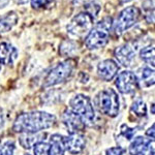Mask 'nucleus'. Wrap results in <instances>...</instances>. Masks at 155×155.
I'll use <instances>...</instances> for the list:
<instances>
[{"label":"nucleus","instance_id":"f257e3e1","mask_svg":"<svg viewBox=\"0 0 155 155\" xmlns=\"http://www.w3.org/2000/svg\"><path fill=\"white\" fill-rule=\"evenodd\" d=\"M56 117L42 111H33L19 115L14 122V130L19 134H37L52 127Z\"/></svg>","mask_w":155,"mask_h":155},{"label":"nucleus","instance_id":"f03ea898","mask_svg":"<svg viewBox=\"0 0 155 155\" xmlns=\"http://www.w3.org/2000/svg\"><path fill=\"white\" fill-rule=\"evenodd\" d=\"M113 26L112 19L107 17L102 19L94 28L90 30V32L86 35L85 45L89 50H97L104 48L109 42L110 39V29Z\"/></svg>","mask_w":155,"mask_h":155},{"label":"nucleus","instance_id":"7ed1b4c3","mask_svg":"<svg viewBox=\"0 0 155 155\" xmlns=\"http://www.w3.org/2000/svg\"><path fill=\"white\" fill-rule=\"evenodd\" d=\"M69 107L72 112H74L85 125L91 126L95 121V111L91 99L84 94H77L69 101Z\"/></svg>","mask_w":155,"mask_h":155},{"label":"nucleus","instance_id":"20e7f679","mask_svg":"<svg viewBox=\"0 0 155 155\" xmlns=\"http://www.w3.org/2000/svg\"><path fill=\"white\" fill-rule=\"evenodd\" d=\"M95 104L99 111L107 116L114 118L119 114V97L113 89H104L99 92L95 97Z\"/></svg>","mask_w":155,"mask_h":155},{"label":"nucleus","instance_id":"39448f33","mask_svg":"<svg viewBox=\"0 0 155 155\" xmlns=\"http://www.w3.org/2000/svg\"><path fill=\"white\" fill-rule=\"evenodd\" d=\"M74 65L76 64L72 59H67L60 62L48 72L44 80L42 86L47 88V87H52L64 82L71 74Z\"/></svg>","mask_w":155,"mask_h":155},{"label":"nucleus","instance_id":"423d86ee","mask_svg":"<svg viewBox=\"0 0 155 155\" xmlns=\"http://www.w3.org/2000/svg\"><path fill=\"white\" fill-rule=\"evenodd\" d=\"M94 17L87 12H82L74 16L66 26L67 32L72 36L83 37L93 28Z\"/></svg>","mask_w":155,"mask_h":155},{"label":"nucleus","instance_id":"0eeeda50","mask_svg":"<svg viewBox=\"0 0 155 155\" xmlns=\"http://www.w3.org/2000/svg\"><path fill=\"white\" fill-rule=\"evenodd\" d=\"M141 17L140 9L136 6H128L126 8L122 9L119 12L116 21L113 23V29L115 33L120 34L124 33L127 29L131 28L134 25H136Z\"/></svg>","mask_w":155,"mask_h":155},{"label":"nucleus","instance_id":"6e6552de","mask_svg":"<svg viewBox=\"0 0 155 155\" xmlns=\"http://www.w3.org/2000/svg\"><path fill=\"white\" fill-rule=\"evenodd\" d=\"M115 85L122 94H132L139 87V80L132 71H125L118 74Z\"/></svg>","mask_w":155,"mask_h":155},{"label":"nucleus","instance_id":"1a4fd4ad","mask_svg":"<svg viewBox=\"0 0 155 155\" xmlns=\"http://www.w3.org/2000/svg\"><path fill=\"white\" fill-rule=\"evenodd\" d=\"M63 144L65 151H68L72 155L80 154L85 149L86 140L85 137L80 132L69 134V136L63 137Z\"/></svg>","mask_w":155,"mask_h":155},{"label":"nucleus","instance_id":"9d476101","mask_svg":"<svg viewBox=\"0 0 155 155\" xmlns=\"http://www.w3.org/2000/svg\"><path fill=\"white\" fill-rule=\"evenodd\" d=\"M119 71V65L112 59L101 61L97 66V74L104 81H111Z\"/></svg>","mask_w":155,"mask_h":155},{"label":"nucleus","instance_id":"9b49d317","mask_svg":"<svg viewBox=\"0 0 155 155\" xmlns=\"http://www.w3.org/2000/svg\"><path fill=\"white\" fill-rule=\"evenodd\" d=\"M62 121L63 124L67 127L69 130V134H74V132H79L83 130L85 127L84 122L80 118V116L72 112L71 110H66L62 115Z\"/></svg>","mask_w":155,"mask_h":155},{"label":"nucleus","instance_id":"f8f14e48","mask_svg":"<svg viewBox=\"0 0 155 155\" xmlns=\"http://www.w3.org/2000/svg\"><path fill=\"white\" fill-rule=\"evenodd\" d=\"M115 57L120 64L123 66H129L136 57V51L129 45H122L115 50Z\"/></svg>","mask_w":155,"mask_h":155},{"label":"nucleus","instance_id":"ddd939ff","mask_svg":"<svg viewBox=\"0 0 155 155\" xmlns=\"http://www.w3.org/2000/svg\"><path fill=\"white\" fill-rule=\"evenodd\" d=\"M19 52L17 48L8 42L0 44V64L12 65L15 60L18 58Z\"/></svg>","mask_w":155,"mask_h":155},{"label":"nucleus","instance_id":"4468645a","mask_svg":"<svg viewBox=\"0 0 155 155\" xmlns=\"http://www.w3.org/2000/svg\"><path fill=\"white\" fill-rule=\"evenodd\" d=\"M152 142H154V140L146 139L144 137H137L129 145V153L130 155H143Z\"/></svg>","mask_w":155,"mask_h":155},{"label":"nucleus","instance_id":"2eb2a0df","mask_svg":"<svg viewBox=\"0 0 155 155\" xmlns=\"http://www.w3.org/2000/svg\"><path fill=\"white\" fill-rule=\"evenodd\" d=\"M18 20L19 17L15 12H8L3 16H0V34L11 31L18 23Z\"/></svg>","mask_w":155,"mask_h":155},{"label":"nucleus","instance_id":"dca6fc26","mask_svg":"<svg viewBox=\"0 0 155 155\" xmlns=\"http://www.w3.org/2000/svg\"><path fill=\"white\" fill-rule=\"evenodd\" d=\"M63 136L55 134L50 137V153L51 155H64L65 148L63 144Z\"/></svg>","mask_w":155,"mask_h":155},{"label":"nucleus","instance_id":"f3484780","mask_svg":"<svg viewBox=\"0 0 155 155\" xmlns=\"http://www.w3.org/2000/svg\"><path fill=\"white\" fill-rule=\"evenodd\" d=\"M41 136L37 134H23L19 137V141L21 146L25 149H30L36 143L41 142Z\"/></svg>","mask_w":155,"mask_h":155},{"label":"nucleus","instance_id":"a211bd4d","mask_svg":"<svg viewBox=\"0 0 155 155\" xmlns=\"http://www.w3.org/2000/svg\"><path fill=\"white\" fill-rule=\"evenodd\" d=\"M131 113L136 115L137 117H145L147 114V107L145 101L142 98H137L136 101L132 102L130 107Z\"/></svg>","mask_w":155,"mask_h":155},{"label":"nucleus","instance_id":"6ab92c4d","mask_svg":"<svg viewBox=\"0 0 155 155\" xmlns=\"http://www.w3.org/2000/svg\"><path fill=\"white\" fill-rule=\"evenodd\" d=\"M140 56L143 61L146 62L147 64L154 66V47L153 46H147L141 50Z\"/></svg>","mask_w":155,"mask_h":155},{"label":"nucleus","instance_id":"aec40b11","mask_svg":"<svg viewBox=\"0 0 155 155\" xmlns=\"http://www.w3.org/2000/svg\"><path fill=\"white\" fill-rule=\"evenodd\" d=\"M78 50V45L74 41H65L61 44L60 46V53H61L63 56H71L77 52Z\"/></svg>","mask_w":155,"mask_h":155},{"label":"nucleus","instance_id":"412c9836","mask_svg":"<svg viewBox=\"0 0 155 155\" xmlns=\"http://www.w3.org/2000/svg\"><path fill=\"white\" fill-rule=\"evenodd\" d=\"M141 79L146 86H151L154 84V71L150 67H143L141 69Z\"/></svg>","mask_w":155,"mask_h":155},{"label":"nucleus","instance_id":"4be33fe9","mask_svg":"<svg viewBox=\"0 0 155 155\" xmlns=\"http://www.w3.org/2000/svg\"><path fill=\"white\" fill-rule=\"evenodd\" d=\"M34 155H51L50 153V144L47 142H38L34 145Z\"/></svg>","mask_w":155,"mask_h":155},{"label":"nucleus","instance_id":"5701e85b","mask_svg":"<svg viewBox=\"0 0 155 155\" xmlns=\"http://www.w3.org/2000/svg\"><path fill=\"white\" fill-rule=\"evenodd\" d=\"M15 143L12 141H5L3 144L0 145V155H14Z\"/></svg>","mask_w":155,"mask_h":155},{"label":"nucleus","instance_id":"b1692460","mask_svg":"<svg viewBox=\"0 0 155 155\" xmlns=\"http://www.w3.org/2000/svg\"><path fill=\"white\" fill-rule=\"evenodd\" d=\"M120 130H121V134L125 137L126 140H131L132 137H134V134H136L137 128H129L126 124H123V125L121 126V129H120Z\"/></svg>","mask_w":155,"mask_h":155},{"label":"nucleus","instance_id":"393cba45","mask_svg":"<svg viewBox=\"0 0 155 155\" xmlns=\"http://www.w3.org/2000/svg\"><path fill=\"white\" fill-rule=\"evenodd\" d=\"M30 2H31V6L33 8L39 9L48 6L52 2V0H30Z\"/></svg>","mask_w":155,"mask_h":155},{"label":"nucleus","instance_id":"a878e982","mask_svg":"<svg viewBox=\"0 0 155 155\" xmlns=\"http://www.w3.org/2000/svg\"><path fill=\"white\" fill-rule=\"evenodd\" d=\"M125 150L121 147H113V148L107 149L106 155H123Z\"/></svg>","mask_w":155,"mask_h":155},{"label":"nucleus","instance_id":"bb28decb","mask_svg":"<svg viewBox=\"0 0 155 155\" xmlns=\"http://www.w3.org/2000/svg\"><path fill=\"white\" fill-rule=\"evenodd\" d=\"M154 142H152L151 144L149 145V147L146 149V151L144 152L143 155H154V145H153Z\"/></svg>","mask_w":155,"mask_h":155},{"label":"nucleus","instance_id":"cd10ccee","mask_svg":"<svg viewBox=\"0 0 155 155\" xmlns=\"http://www.w3.org/2000/svg\"><path fill=\"white\" fill-rule=\"evenodd\" d=\"M146 134L148 137H150V139H152V140H154V124L152 125L150 128L147 130V132H146Z\"/></svg>","mask_w":155,"mask_h":155},{"label":"nucleus","instance_id":"c85d7f7f","mask_svg":"<svg viewBox=\"0 0 155 155\" xmlns=\"http://www.w3.org/2000/svg\"><path fill=\"white\" fill-rule=\"evenodd\" d=\"M3 126H4V115L2 110H0V130H1Z\"/></svg>","mask_w":155,"mask_h":155},{"label":"nucleus","instance_id":"c756f323","mask_svg":"<svg viewBox=\"0 0 155 155\" xmlns=\"http://www.w3.org/2000/svg\"><path fill=\"white\" fill-rule=\"evenodd\" d=\"M29 0H15V2L16 3H18V4H25V3H27Z\"/></svg>","mask_w":155,"mask_h":155},{"label":"nucleus","instance_id":"7c9ffc66","mask_svg":"<svg viewBox=\"0 0 155 155\" xmlns=\"http://www.w3.org/2000/svg\"><path fill=\"white\" fill-rule=\"evenodd\" d=\"M130 1H132V0H120L121 3H127V2H130Z\"/></svg>","mask_w":155,"mask_h":155},{"label":"nucleus","instance_id":"2f4dec72","mask_svg":"<svg viewBox=\"0 0 155 155\" xmlns=\"http://www.w3.org/2000/svg\"><path fill=\"white\" fill-rule=\"evenodd\" d=\"M25 155H30V154H25Z\"/></svg>","mask_w":155,"mask_h":155},{"label":"nucleus","instance_id":"473e14b6","mask_svg":"<svg viewBox=\"0 0 155 155\" xmlns=\"http://www.w3.org/2000/svg\"><path fill=\"white\" fill-rule=\"evenodd\" d=\"M0 68H1V66H0Z\"/></svg>","mask_w":155,"mask_h":155}]
</instances>
